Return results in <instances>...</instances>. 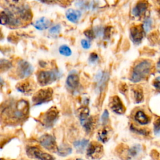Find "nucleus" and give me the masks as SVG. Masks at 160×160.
<instances>
[{
	"label": "nucleus",
	"mask_w": 160,
	"mask_h": 160,
	"mask_svg": "<svg viewBox=\"0 0 160 160\" xmlns=\"http://www.w3.org/2000/svg\"><path fill=\"white\" fill-rule=\"evenodd\" d=\"M148 8V2L146 0L139 1L132 10V14L135 17H139L144 14Z\"/></svg>",
	"instance_id": "15"
},
{
	"label": "nucleus",
	"mask_w": 160,
	"mask_h": 160,
	"mask_svg": "<svg viewBox=\"0 0 160 160\" xmlns=\"http://www.w3.org/2000/svg\"><path fill=\"white\" fill-rule=\"evenodd\" d=\"M142 26L144 31H146V32H148L150 30V29L151 28V26H152V21H151V19H149V18L146 19L144 21V22L143 23V25H142Z\"/></svg>",
	"instance_id": "32"
},
{
	"label": "nucleus",
	"mask_w": 160,
	"mask_h": 160,
	"mask_svg": "<svg viewBox=\"0 0 160 160\" xmlns=\"http://www.w3.org/2000/svg\"><path fill=\"white\" fill-rule=\"evenodd\" d=\"M16 89L23 94H29L34 89L33 82L29 79H24L21 82H19L16 86Z\"/></svg>",
	"instance_id": "13"
},
{
	"label": "nucleus",
	"mask_w": 160,
	"mask_h": 160,
	"mask_svg": "<svg viewBox=\"0 0 160 160\" xmlns=\"http://www.w3.org/2000/svg\"><path fill=\"white\" fill-rule=\"evenodd\" d=\"M0 160H4V159H0Z\"/></svg>",
	"instance_id": "46"
},
{
	"label": "nucleus",
	"mask_w": 160,
	"mask_h": 160,
	"mask_svg": "<svg viewBox=\"0 0 160 160\" xmlns=\"http://www.w3.org/2000/svg\"><path fill=\"white\" fill-rule=\"evenodd\" d=\"M78 116L81 123L84 121L89 116V110L88 107L82 106L78 109Z\"/></svg>",
	"instance_id": "24"
},
{
	"label": "nucleus",
	"mask_w": 160,
	"mask_h": 160,
	"mask_svg": "<svg viewBox=\"0 0 160 160\" xmlns=\"http://www.w3.org/2000/svg\"><path fill=\"white\" fill-rule=\"evenodd\" d=\"M130 129L132 131H133L134 132L140 134V135H142V136H148L149 134V131L146 129H144V128H138L133 125H131L130 127Z\"/></svg>",
	"instance_id": "29"
},
{
	"label": "nucleus",
	"mask_w": 160,
	"mask_h": 160,
	"mask_svg": "<svg viewBox=\"0 0 160 160\" xmlns=\"http://www.w3.org/2000/svg\"><path fill=\"white\" fill-rule=\"evenodd\" d=\"M72 152V149L67 145H61L58 146L57 153L61 156H66L70 154Z\"/></svg>",
	"instance_id": "27"
},
{
	"label": "nucleus",
	"mask_w": 160,
	"mask_h": 160,
	"mask_svg": "<svg viewBox=\"0 0 160 160\" xmlns=\"http://www.w3.org/2000/svg\"><path fill=\"white\" fill-rule=\"evenodd\" d=\"M81 12L78 9H68L66 12L67 19L72 23H77L81 16Z\"/></svg>",
	"instance_id": "18"
},
{
	"label": "nucleus",
	"mask_w": 160,
	"mask_h": 160,
	"mask_svg": "<svg viewBox=\"0 0 160 160\" xmlns=\"http://www.w3.org/2000/svg\"><path fill=\"white\" fill-rule=\"evenodd\" d=\"M59 111L56 107H51L47 111L42 113L39 118V122L42 126L50 128L53 126L58 119Z\"/></svg>",
	"instance_id": "3"
},
{
	"label": "nucleus",
	"mask_w": 160,
	"mask_h": 160,
	"mask_svg": "<svg viewBox=\"0 0 160 160\" xmlns=\"http://www.w3.org/2000/svg\"><path fill=\"white\" fill-rule=\"evenodd\" d=\"M134 101L136 103L141 102L143 100V93L141 87L136 86L132 89Z\"/></svg>",
	"instance_id": "25"
},
{
	"label": "nucleus",
	"mask_w": 160,
	"mask_h": 160,
	"mask_svg": "<svg viewBox=\"0 0 160 160\" xmlns=\"http://www.w3.org/2000/svg\"><path fill=\"white\" fill-rule=\"evenodd\" d=\"M143 28L142 25H136L130 29V37L134 43H139L143 38Z\"/></svg>",
	"instance_id": "12"
},
{
	"label": "nucleus",
	"mask_w": 160,
	"mask_h": 160,
	"mask_svg": "<svg viewBox=\"0 0 160 160\" xmlns=\"http://www.w3.org/2000/svg\"><path fill=\"white\" fill-rule=\"evenodd\" d=\"M32 25L38 30H45L50 26L51 21L45 17H41L37 19Z\"/></svg>",
	"instance_id": "20"
},
{
	"label": "nucleus",
	"mask_w": 160,
	"mask_h": 160,
	"mask_svg": "<svg viewBox=\"0 0 160 160\" xmlns=\"http://www.w3.org/2000/svg\"><path fill=\"white\" fill-rule=\"evenodd\" d=\"M157 69L160 72V59H159V61L157 63Z\"/></svg>",
	"instance_id": "42"
},
{
	"label": "nucleus",
	"mask_w": 160,
	"mask_h": 160,
	"mask_svg": "<svg viewBox=\"0 0 160 160\" xmlns=\"http://www.w3.org/2000/svg\"><path fill=\"white\" fill-rule=\"evenodd\" d=\"M34 71L33 66L28 61L20 60L18 62L17 74L20 78H26L31 75Z\"/></svg>",
	"instance_id": "10"
},
{
	"label": "nucleus",
	"mask_w": 160,
	"mask_h": 160,
	"mask_svg": "<svg viewBox=\"0 0 160 160\" xmlns=\"http://www.w3.org/2000/svg\"><path fill=\"white\" fill-rule=\"evenodd\" d=\"M75 160H82V159H80V158H78V159H76Z\"/></svg>",
	"instance_id": "45"
},
{
	"label": "nucleus",
	"mask_w": 160,
	"mask_h": 160,
	"mask_svg": "<svg viewBox=\"0 0 160 160\" xmlns=\"http://www.w3.org/2000/svg\"><path fill=\"white\" fill-rule=\"evenodd\" d=\"M109 78L108 73L103 72L102 71L98 72L95 76V80L98 84V89L99 91H102L106 83Z\"/></svg>",
	"instance_id": "17"
},
{
	"label": "nucleus",
	"mask_w": 160,
	"mask_h": 160,
	"mask_svg": "<svg viewBox=\"0 0 160 160\" xmlns=\"http://www.w3.org/2000/svg\"><path fill=\"white\" fill-rule=\"evenodd\" d=\"M2 32H1V29H0V41L2 39Z\"/></svg>",
	"instance_id": "44"
},
{
	"label": "nucleus",
	"mask_w": 160,
	"mask_h": 160,
	"mask_svg": "<svg viewBox=\"0 0 160 160\" xmlns=\"http://www.w3.org/2000/svg\"><path fill=\"white\" fill-rule=\"evenodd\" d=\"M110 29H111L110 28H106V29L104 30V31H103V34H104V38L108 39V38H109V37L110 36V33H109Z\"/></svg>",
	"instance_id": "40"
},
{
	"label": "nucleus",
	"mask_w": 160,
	"mask_h": 160,
	"mask_svg": "<svg viewBox=\"0 0 160 160\" xmlns=\"http://www.w3.org/2000/svg\"><path fill=\"white\" fill-rule=\"evenodd\" d=\"M109 107L114 112L118 114H122L126 111V108L121 99L117 96H114L111 98L109 101Z\"/></svg>",
	"instance_id": "11"
},
{
	"label": "nucleus",
	"mask_w": 160,
	"mask_h": 160,
	"mask_svg": "<svg viewBox=\"0 0 160 160\" xmlns=\"http://www.w3.org/2000/svg\"><path fill=\"white\" fill-rule=\"evenodd\" d=\"M26 154L29 158L34 160H54L52 156L42 151L36 146L27 147Z\"/></svg>",
	"instance_id": "6"
},
{
	"label": "nucleus",
	"mask_w": 160,
	"mask_h": 160,
	"mask_svg": "<svg viewBox=\"0 0 160 160\" xmlns=\"http://www.w3.org/2000/svg\"><path fill=\"white\" fill-rule=\"evenodd\" d=\"M12 64L11 62L6 59L0 60V70L6 71L11 68Z\"/></svg>",
	"instance_id": "31"
},
{
	"label": "nucleus",
	"mask_w": 160,
	"mask_h": 160,
	"mask_svg": "<svg viewBox=\"0 0 160 160\" xmlns=\"http://www.w3.org/2000/svg\"><path fill=\"white\" fill-rule=\"evenodd\" d=\"M154 132L156 135L160 134V118L155 120L154 122Z\"/></svg>",
	"instance_id": "33"
},
{
	"label": "nucleus",
	"mask_w": 160,
	"mask_h": 160,
	"mask_svg": "<svg viewBox=\"0 0 160 160\" xmlns=\"http://www.w3.org/2000/svg\"><path fill=\"white\" fill-rule=\"evenodd\" d=\"M108 119H109V112H108V110L105 109L102 114V116H101V121H102V124H104V125L106 124L108 121Z\"/></svg>",
	"instance_id": "34"
},
{
	"label": "nucleus",
	"mask_w": 160,
	"mask_h": 160,
	"mask_svg": "<svg viewBox=\"0 0 160 160\" xmlns=\"http://www.w3.org/2000/svg\"><path fill=\"white\" fill-rule=\"evenodd\" d=\"M0 24L2 25L18 26L21 24V21L18 18L15 17L11 11L7 10L0 12Z\"/></svg>",
	"instance_id": "8"
},
{
	"label": "nucleus",
	"mask_w": 160,
	"mask_h": 160,
	"mask_svg": "<svg viewBox=\"0 0 160 160\" xmlns=\"http://www.w3.org/2000/svg\"><path fill=\"white\" fill-rule=\"evenodd\" d=\"M81 124L84 128L86 132L87 133H90L91 132H92V131H93L94 128L96 121L94 118L91 116H89V118H88L87 119H86L84 121H83Z\"/></svg>",
	"instance_id": "23"
},
{
	"label": "nucleus",
	"mask_w": 160,
	"mask_h": 160,
	"mask_svg": "<svg viewBox=\"0 0 160 160\" xmlns=\"http://www.w3.org/2000/svg\"><path fill=\"white\" fill-rule=\"evenodd\" d=\"M142 149L141 144H137L133 145L128 151V157L129 159H132L138 157L141 152Z\"/></svg>",
	"instance_id": "22"
},
{
	"label": "nucleus",
	"mask_w": 160,
	"mask_h": 160,
	"mask_svg": "<svg viewBox=\"0 0 160 160\" xmlns=\"http://www.w3.org/2000/svg\"><path fill=\"white\" fill-rule=\"evenodd\" d=\"M66 83L70 89H75L78 88L79 84V78L76 71L73 70L69 73L66 80Z\"/></svg>",
	"instance_id": "14"
},
{
	"label": "nucleus",
	"mask_w": 160,
	"mask_h": 160,
	"mask_svg": "<svg viewBox=\"0 0 160 160\" xmlns=\"http://www.w3.org/2000/svg\"><path fill=\"white\" fill-rule=\"evenodd\" d=\"M103 153V147L97 142H92L88 144L86 149L87 157L91 159H99Z\"/></svg>",
	"instance_id": "9"
},
{
	"label": "nucleus",
	"mask_w": 160,
	"mask_h": 160,
	"mask_svg": "<svg viewBox=\"0 0 160 160\" xmlns=\"http://www.w3.org/2000/svg\"><path fill=\"white\" fill-rule=\"evenodd\" d=\"M60 77V72L58 70L40 71L37 74L38 82L41 86H47Z\"/></svg>",
	"instance_id": "4"
},
{
	"label": "nucleus",
	"mask_w": 160,
	"mask_h": 160,
	"mask_svg": "<svg viewBox=\"0 0 160 160\" xmlns=\"http://www.w3.org/2000/svg\"><path fill=\"white\" fill-rule=\"evenodd\" d=\"M152 68V62L148 59H144L137 62L134 66L130 80L137 82L144 79L150 74Z\"/></svg>",
	"instance_id": "2"
},
{
	"label": "nucleus",
	"mask_w": 160,
	"mask_h": 160,
	"mask_svg": "<svg viewBox=\"0 0 160 160\" xmlns=\"http://www.w3.org/2000/svg\"><path fill=\"white\" fill-rule=\"evenodd\" d=\"M38 1H40V0H38Z\"/></svg>",
	"instance_id": "47"
},
{
	"label": "nucleus",
	"mask_w": 160,
	"mask_h": 160,
	"mask_svg": "<svg viewBox=\"0 0 160 160\" xmlns=\"http://www.w3.org/2000/svg\"><path fill=\"white\" fill-rule=\"evenodd\" d=\"M81 44L83 49H88L91 47V42L87 39H82L81 41Z\"/></svg>",
	"instance_id": "37"
},
{
	"label": "nucleus",
	"mask_w": 160,
	"mask_h": 160,
	"mask_svg": "<svg viewBox=\"0 0 160 160\" xmlns=\"http://www.w3.org/2000/svg\"><path fill=\"white\" fill-rule=\"evenodd\" d=\"M61 30V26L59 24H58L50 28V29H49V33L52 36H56L60 33Z\"/></svg>",
	"instance_id": "30"
},
{
	"label": "nucleus",
	"mask_w": 160,
	"mask_h": 160,
	"mask_svg": "<svg viewBox=\"0 0 160 160\" xmlns=\"http://www.w3.org/2000/svg\"><path fill=\"white\" fill-rule=\"evenodd\" d=\"M59 52L60 53V54L65 57H69L72 54V51L71 48L66 44L61 45L59 48Z\"/></svg>",
	"instance_id": "28"
},
{
	"label": "nucleus",
	"mask_w": 160,
	"mask_h": 160,
	"mask_svg": "<svg viewBox=\"0 0 160 160\" xmlns=\"http://www.w3.org/2000/svg\"><path fill=\"white\" fill-rule=\"evenodd\" d=\"M53 90L50 88H42L35 92L32 98L34 105H40L50 101L52 98Z\"/></svg>",
	"instance_id": "5"
},
{
	"label": "nucleus",
	"mask_w": 160,
	"mask_h": 160,
	"mask_svg": "<svg viewBox=\"0 0 160 160\" xmlns=\"http://www.w3.org/2000/svg\"><path fill=\"white\" fill-rule=\"evenodd\" d=\"M111 129L109 127L105 126L100 129L98 132V139L102 142H106L110 138Z\"/></svg>",
	"instance_id": "21"
},
{
	"label": "nucleus",
	"mask_w": 160,
	"mask_h": 160,
	"mask_svg": "<svg viewBox=\"0 0 160 160\" xmlns=\"http://www.w3.org/2000/svg\"><path fill=\"white\" fill-rule=\"evenodd\" d=\"M40 144L46 150L51 152H57L58 146L55 138L48 134H43L39 139Z\"/></svg>",
	"instance_id": "7"
},
{
	"label": "nucleus",
	"mask_w": 160,
	"mask_h": 160,
	"mask_svg": "<svg viewBox=\"0 0 160 160\" xmlns=\"http://www.w3.org/2000/svg\"><path fill=\"white\" fill-rule=\"evenodd\" d=\"M88 140L86 139H81L80 141H76L74 142V146L76 149L77 151L79 152H83V151L85 149L86 147L88 146Z\"/></svg>",
	"instance_id": "26"
},
{
	"label": "nucleus",
	"mask_w": 160,
	"mask_h": 160,
	"mask_svg": "<svg viewBox=\"0 0 160 160\" xmlns=\"http://www.w3.org/2000/svg\"><path fill=\"white\" fill-rule=\"evenodd\" d=\"M29 102L24 99L8 101L0 106V121L8 126H16L28 117Z\"/></svg>",
	"instance_id": "1"
},
{
	"label": "nucleus",
	"mask_w": 160,
	"mask_h": 160,
	"mask_svg": "<svg viewBox=\"0 0 160 160\" xmlns=\"http://www.w3.org/2000/svg\"><path fill=\"white\" fill-rule=\"evenodd\" d=\"M153 86L158 90L160 91V76L157 77L153 81Z\"/></svg>",
	"instance_id": "38"
},
{
	"label": "nucleus",
	"mask_w": 160,
	"mask_h": 160,
	"mask_svg": "<svg viewBox=\"0 0 160 160\" xmlns=\"http://www.w3.org/2000/svg\"><path fill=\"white\" fill-rule=\"evenodd\" d=\"M17 14L24 21H31L32 16L30 9L27 6H21V7L17 8Z\"/></svg>",
	"instance_id": "16"
},
{
	"label": "nucleus",
	"mask_w": 160,
	"mask_h": 160,
	"mask_svg": "<svg viewBox=\"0 0 160 160\" xmlns=\"http://www.w3.org/2000/svg\"><path fill=\"white\" fill-rule=\"evenodd\" d=\"M4 84V80L2 79V78L0 76V86H2Z\"/></svg>",
	"instance_id": "43"
},
{
	"label": "nucleus",
	"mask_w": 160,
	"mask_h": 160,
	"mask_svg": "<svg viewBox=\"0 0 160 160\" xmlns=\"http://www.w3.org/2000/svg\"><path fill=\"white\" fill-rule=\"evenodd\" d=\"M99 59L98 55L96 52H92L89 57V61L91 63H95L98 61Z\"/></svg>",
	"instance_id": "36"
},
{
	"label": "nucleus",
	"mask_w": 160,
	"mask_h": 160,
	"mask_svg": "<svg viewBox=\"0 0 160 160\" xmlns=\"http://www.w3.org/2000/svg\"><path fill=\"white\" fill-rule=\"evenodd\" d=\"M58 0H40L43 3H46V4H51L57 2Z\"/></svg>",
	"instance_id": "41"
},
{
	"label": "nucleus",
	"mask_w": 160,
	"mask_h": 160,
	"mask_svg": "<svg viewBox=\"0 0 160 160\" xmlns=\"http://www.w3.org/2000/svg\"><path fill=\"white\" fill-rule=\"evenodd\" d=\"M134 120L140 125H146L150 122L149 116L142 110L137 111L134 116Z\"/></svg>",
	"instance_id": "19"
},
{
	"label": "nucleus",
	"mask_w": 160,
	"mask_h": 160,
	"mask_svg": "<svg viewBox=\"0 0 160 160\" xmlns=\"http://www.w3.org/2000/svg\"><path fill=\"white\" fill-rule=\"evenodd\" d=\"M84 34L89 39H92L95 37V33L92 29H87L84 32Z\"/></svg>",
	"instance_id": "35"
},
{
	"label": "nucleus",
	"mask_w": 160,
	"mask_h": 160,
	"mask_svg": "<svg viewBox=\"0 0 160 160\" xmlns=\"http://www.w3.org/2000/svg\"><path fill=\"white\" fill-rule=\"evenodd\" d=\"M153 2L156 6V10L160 16V0H153Z\"/></svg>",
	"instance_id": "39"
}]
</instances>
